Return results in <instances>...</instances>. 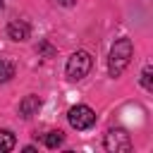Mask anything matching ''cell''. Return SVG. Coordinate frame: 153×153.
Returning a JSON list of instances; mask_svg holds the SVG:
<instances>
[{
	"label": "cell",
	"mask_w": 153,
	"mask_h": 153,
	"mask_svg": "<svg viewBox=\"0 0 153 153\" xmlns=\"http://www.w3.org/2000/svg\"><path fill=\"white\" fill-rule=\"evenodd\" d=\"M67 120H69V124H72L76 131H84V129H91V127H93L96 112H93L88 105H74V108H69Z\"/></svg>",
	"instance_id": "obj_3"
},
{
	"label": "cell",
	"mask_w": 153,
	"mask_h": 153,
	"mask_svg": "<svg viewBox=\"0 0 153 153\" xmlns=\"http://www.w3.org/2000/svg\"><path fill=\"white\" fill-rule=\"evenodd\" d=\"M151 76H153V69H151V65H146L143 72H141V86H143L146 91H153V81H151Z\"/></svg>",
	"instance_id": "obj_10"
},
{
	"label": "cell",
	"mask_w": 153,
	"mask_h": 153,
	"mask_svg": "<svg viewBox=\"0 0 153 153\" xmlns=\"http://www.w3.org/2000/svg\"><path fill=\"white\" fill-rule=\"evenodd\" d=\"M93 67V57L86 53V50H76L67 57V65H65V72H67V79L72 81H81Z\"/></svg>",
	"instance_id": "obj_2"
},
{
	"label": "cell",
	"mask_w": 153,
	"mask_h": 153,
	"mask_svg": "<svg viewBox=\"0 0 153 153\" xmlns=\"http://www.w3.org/2000/svg\"><path fill=\"white\" fill-rule=\"evenodd\" d=\"M131 55H134V45L129 38H117L110 48V57H108V72L110 76H120L127 65L131 62Z\"/></svg>",
	"instance_id": "obj_1"
},
{
	"label": "cell",
	"mask_w": 153,
	"mask_h": 153,
	"mask_svg": "<svg viewBox=\"0 0 153 153\" xmlns=\"http://www.w3.org/2000/svg\"><path fill=\"white\" fill-rule=\"evenodd\" d=\"M36 50H38V53H43L45 57H53V55H55V48H53V45H48L45 41H43V43H41V45L36 48Z\"/></svg>",
	"instance_id": "obj_11"
},
{
	"label": "cell",
	"mask_w": 153,
	"mask_h": 153,
	"mask_svg": "<svg viewBox=\"0 0 153 153\" xmlns=\"http://www.w3.org/2000/svg\"><path fill=\"white\" fill-rule=\"evenodd\" d=\"M7 36H10L12 41L22 43V41H26V38L31 36V26H29L24 19H12V22L7 24Z\"/></svg>",
	"instance_id": "obj_5"
},
{
	"label": "cell",
	"mask_w": 153,
	"mask_h": 153,
	"mask_svg": "<svg viewBox=\"0 0 153 153\" xmlns=\"http://www.w3.org/2000/svg\"><path fill=\"white\" fill-rule=\"evenodd\" d=\"M43 143H45L48 148H60V146L65 143V134H62L60 129H55V131H48V134L43 136Z\"/></svg>",
	"instance_id": "obj_8"
},
{
	"label": "cell",
	"mask_w": 153,
	"mask_h": 153,
	"mask_svg": "<svg viewBox=\"0 0 153 153\" xmlns=\"http://www.w3.org/2000/svg\"><path fill=\"white\" fill-rule=\"evenodd\" d=\"M2 7H5V0H0V10H2Z\"/></svg>",
	"instance_id": "obj_13"
},
{
	"label": "cell",
	"mask_w": 153,
	"mask_h": 153,
	"mask_svg": "<svg viewBox=\"0 0 153 153\" xmlns=\"http://www.w3.org/2000/svg\"><path fill=\"white\" fill-rule=\"evenodd\" d=\"M14 72H17L14 62H10V60H0V81H10V79L14 76Z\"/></svg>",
	"instance_id": "obj_9"
},
{
	"label": "cell",
	"mask_w": 153,
	"mask_h": 153,
	"mask_svg": "<svg viewBox=\"0 0 153 153\" xmlns=\"http://www.w3.org/2000/svg\"><path fill=\"white\" fill-rule=\"evenodd\" d=\"M103 146H105V151H110V153H129L131 151V139H129V134L124 131V129H110L108 134H105V139H103Z\"/></svg>",
	"instance_id": "obj_4"
},
{
	"label": "cell",
	"mask_w": 153,
	"mask_h": 153,
	"mask_svg": "<svg viewBox=\"0 0 153 153\" xmlns=\"http://www.w3.org/2000/svg\"><path fill=\"white\" fill-rule=\"evenodd\" d=\"M57 2H60L62 7H74V5H76V0H57Z\"/></svg>",
	"instance_id": "obj_12"
},
{
	"label": "cell",
	"mask_w": 153,
	"mask_h": 153,
	"mask_svg": "<svg viewBox=\"0 0 153 153\" xmlns=\"http://www.w3.org/2000/svg\"><path fill=\"white\" fill-rule=\"evenodd\" d=\"M38 110H41V98H38V96L29 93V96H24V98L19 100V115H22L24 120L38 115Z\"/></svg>",
	"instance_id": "obj_6"
},
{
	"label": "cell",
	"mask_w": 153,
	"mask_h": 153,
	"mask_svg": "<svg viewBox=\"0 0 153 153\" xmlns=\"http://www.w3.org/2000/svg\"><path fill=\"white\" fill-rule=\"evenodd\" d=\"M17 146V139L10 129H0V153H10Z\"/></svg>",
	"instance_id": "obj_7"
}]
</instances>
